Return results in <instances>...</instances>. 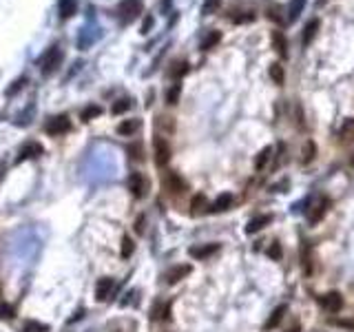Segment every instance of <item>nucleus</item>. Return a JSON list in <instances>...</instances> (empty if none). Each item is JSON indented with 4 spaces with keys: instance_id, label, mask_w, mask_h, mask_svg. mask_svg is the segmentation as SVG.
Wrapping results in <instances>:
<instances>
[{
    "instance_id": "nucleus-1",
    "label": "nucleus",
    "mask_w": 354,
    "mask_h": 332,
    "mask_svg": "<svg viewBox=\"0 0 354 332\" xmlns=\"http://www.w3.org/2000/svg\"><path fill=\"white\" fill-rule=\"evenodd\" d=\"M142 11V2L140 0H122L118 7V16L124 25H128L131 20H135V16Z\"/></svg>"
},
{
    "instance_id": "nucleus-2",
    "label": "nucleus",
    "mask_w": 354,
    "mask_h": 332,
    "mask_svg": "<svg viewBox=\"0 0 354 332\" xmlns=\"http://www.w3.org/2000/svg\"><path fill=\"white\" fill-rule=\"evenodd\" d=\"M60 62H62V51L58 47H51L42 58V75L56 73L58 66H60Z\"/></svg>"
},
{
    "instance_id": "nucleus-3",
    "label": "nucleus",
    "mask_w": 354,
    "mask_h": 332,
    "mask_svg": "<svg viewBox=\"0 0 354 332\" xmlns=\"http://www.w3.org/2000/svg\"><path fill=\"white\" fill-rule=\"evenodd\" d=\"M317 303L321 305L325 312H330V314L341 312V308H343V299H341L339 292H327V295L317 297Z\"/></svg>"
},
{
    "instance_id": "nucleus-4",
    "label": "nucleus",
    "mask_w": 354,
    "mask_h": 332,
    "mask_svg": "<svg viewBox=\"0 0 354 332\" xmlns=\"http://www.w3.org/2000/svg\"><path fill=\"white\" fill-rule=\"evenodd\" d=\"M153 155H155V164L157 166H166L168 159H171V146L164 137H155L153 142Z\"/></svg>"
},
{
    "instance_id": "nucleus-5",
    "label": "nucleus",
    "mask_w": 354,
    "mask_h": 332,
    "mask_svg": "<svg viewBox=\"0 0 354 332\" xmlns=\"http://www.w3.org/2000/svg\"><path fill=\"white\" fill-rule=\"evenodd\" d=\"M69 118L66 115H56V118H51L47 124H44V131L49 133V135H64L66 131H69Z\"/></svg>"
},
{
    "instance_id": "nucleus-6",
    "label": "nucleus",
    "mask_w": 354,
    "mask_h": 332,
    "mask_svg": "<svg viewBox=\"0 0 354 332\" xmlns=\"http://www.w3.org/2000/svg\"><path fill=\"white\" fill-rule=\"evenodd\" d=\"M128 190H131L137 199H142L146 195V190H148V181L144 180L142 173H133V175L128 177Z\"/></svg>"
},
{
    "instance_id": "nucleus-7",
    "label": "nucleus",
    "mask_w": 354,
    "mask_h": 332,
    "mask_svg": "<svg viewBox=\"0 0 354 332\" xmlns=\"http://www.w3.org/2000/svg\"><path fill=\"white\" fill-rule=\"evenodd\" d=\"M217 250H219V243H204V246H193L188 252L193 259H208V257H212Z\"/></svg>"
},
{
    "instance_id": "nucleus-8",
    "label": "nucleus",
    "mask_w": 354,
    "mask_h": 332,
    "mask_svg": "<svg viewBox=\"0 0 354 332\" xmlns=\"http://www.w3.org/2000/svg\"><path fill=\"white\" fill-rule=\"evenodd\" d=\"M113 288H115V281L111 277L100 279V281H97V286H95V299L97 301H106L111 297V292H113Z\"/></svg>"
},
{
    "instance_id": "nucleus-9",
    "label": "nucleus",
    "mask_w": 354,
    "mask_h": 332,
    "mask_svg": "<svg viewBox=\"0 0 354 332\" xmlns=\"http://www.w3.org/2000/svg\"><path fill=\"white\" fill-rule=\"evenodd\" d=\"M188 274H190V266L188 264L175 266V268H171L166 272V283H177V281H181L184 277H188Z\"/></svg>"
},
{
    "instance_id": "nucleus-10",
    "label": "nucleus",
    "mask_w": 354,
    "mask_h": 332,
    "mask_svg": "<svg viewBox=\"0 0 354 332\" xmlns=\"http://www.w3.org/2000/svg\"><path fill=\"white\" fill-rule=\"evenodd\" d=\"M164 184H166V188H171L173 193H184L186 190V181L181 180L177 173H168V175L164 177Z\"/></svg>"
},
{
    "instance_id": "nucleus-11",
    "label": "nucleus",
    "mask_w": 354,
    "mask_h": 332,
    "mask_svg": "<svg viewBox=\"0 0 354 332\" xmlns=\"http://www.w3.org/2000/svg\"><path fill=\"white\" fill-rule=\"evenodd\" d=\"M272 221V217L270 215H259V217H255V219H250L248 221V226H246V233H259L261 228H266V226Z\"/></svg>"
},
{
    "instance_id": "nucleus-12",
    "label": "nucleus",
    "mask_w": 354,
    "mask_h": 332,
    "mask_svg": "<svg viewBox=\"0 0 354 332\" xmlns=\"http://www.w3.org/2000/svg\"><path fill=\"white\" fill-rule=\"evenodd\" d=\"M38 155H42V146H40L38 142H29V144H25V146L20 149V153H18V159L38 157Z\"/></svg>"
},
{
    "instance_id": "nucleus-13",
    "label": "nucleus",
    "mask_w": 354,
    "mask_h": 332,
    "mask_svg": "<svg viewBox=\"0 0 354 332\" xmlns=\"http://www.w3.org/2000/svg\"><path fill=\"white\" fill-rule=\"evenodd\" d=\"M230 206H233V195L224 193V195H219V197H217L215 202H212L210 212H224V211H228Z\"/></svg>"
},
{
    "instance_id": "nucleus-14",
    "label": "nucleus",
    "mask_w": 354,
    "mask_h": 332,
    "mask_svg": "<svg viewBox=\"0 0 354 332\" xmlns=\"http://www.w3.org/2000/svg\"><path fill=\"white\" fill-rule=\"evenodd\" d=\"M283 317H286V305H279V308H274L272 314L268 317V321H266V330H274V328H277L279 323L283 321Z\"/></svg>"
},
{
    "instance_id": "nucleus-15",
    "label": "nucleus",
    "mask_w": 354,
    "mask_h": 332,
    "mask_svg": "<svg viewBox=\"0 0 354 332\" xmlns=\"http://www.w3.org/2000/svg\"><path fill=\"white\" fill-rule=\"evenodd\" d=\"M272 47L277 49L279 56H286L288 53V40L281 31H272Z\"/></svg>"
},
{
    "instance_id": "nucleus-16",
    "label": "nucleus",
    "mask_w": 354,
    "mask_h": 332,
    "mask_svg": "<svg viewBox=\"0 0 354 332\" xmlns=\"http://www.w3.org/2000/svg\"><path fill=\"white\" fill-rule=\"evenodd\" d=\"M325 208H327V199H325V197H321V199L317 202V206H314L312 211L308 212V219L312 221V224H314V221H319L323 215H325Z\"/></svg>"
},
{
    "instance_id": "nucleus-17",
    "label": "nucleus",
    "mask_w": 354,
    "mask_h": 332,
    "mask_svg": "<svg viewBox=\"0 0 354 332\" xmlns=\"http://www.w3.org/2000/svg\"><path fill=\"white\" fill-rule=\"evenodd\" d=\"M206 206H208V202H206V195H202V193L193 195V199H190V211H193L195 215H199V212H204V211H206Z\"/></svg>"
},
{
    "instance_id": "nucleus-18",
    "label": "nucleus",
    "mask_w": 354,
    "mask_h": 332,
    "mask_svg": "<svg viewBox=\"0 0 354 332\" xmlns=\"http://www.w3.org/2000/svg\"><path fill=\"white\" fill-rule=\"evenodd\" d=\"M339 137L341 142H350L354 137V120H345L339 128Z\"/></svg>"
},
{
    "instance_id": "nucleus-19",
    "label": "nucleus",
    "mask_w": 354,
    "mask_h": 332,
    "mask_svg": "<svg viewBox=\"0 0 354 332\" xmlns=\"http://www.w3.org/2000/svg\"><path fill=\"white\" fill-rule=\"evenodd\" d=\"M140 128V120H126V122L118 124V133L119 135H133Z\"/></svg>"
},
{
    "instance_id": "nucleus-20",
    "label": "nucleus",
    "mask_w": 354,
    "mask_h": 332,
    "mask_svg": "<svg viewBox=\"0 0 354 332\" xmlns=\"http://www.w3.org/2000/svg\"><path fill=\"white\" fill-rule=\"evenodd\" d=\"M317 33H319V20H310L308 25H305V29H303V44L305 47L312 42V38Z\"/></svg>"
},
{
    "instance_id": "nucleus-21",
    "label": "nucleus",
    "mask_w": 354,
    "mask_h": 332,
    "mask_svg": "<svg viewBox=\"0 0 354 332\" xmlns=\"http://www.w3.org/2000/svg\"><path fill=\"white\" fill-rule=\"evenodd\" d=\"M270 157H272V149H270V146H266V149L261 151V153L257 155V159H255V168H257V171H264L266 164L270 162Z\"/></svg>"
},
{
    "instance_id": "nucleus-22",
    "label": "nucleus",
    "mask_w": 354,
    "mask_h": 332,
    "mask_svg": "<svg viewBox=\"0 0 354 332\" xmlns=\"http://www.w3.org/2000/svg\"><path fill=\"white\" fill-rule=\"evenodd\" d=\"M78 9V0H60V16L62 18H71Z\"/></svg>"
},
{
    "instance_id": "nucleus-23",
    "label": "nucleus",
    "mask_w": 354,
    "mask_h": 332,
    "mask_svg": "<svg viewBox=\"0 0 354 332\" xmlns=\"http://www.w3.org/2000/svg\"><path fill=\"white\" fill-rule=\"evenodd\" d=\"M219 40H221V33H219V31H210V33H208L206 38L202 40V47H199V49H202V51H208V49H212L217 42H219Z\"/></svg>"
},
{
    "instance_id": "nucleus-24",
    "label": "nucleus",
    "mask_w": 354,
    "mask_h": 332,
    "mask_svg": "<svg viewBox=\"0 0 354 332\" xmlns=\"http://www.w3.org/2000/svg\"><path fill=\"white\" fill-rule=\"evenodd\" d=\"M270 78H272L274 84H283V80H286V73H283V66L279 64V62L270 64Z\"/></svg>"
},
{
    "instance_id": "nucleus-25",
    "label": "nucleus",
    "mask_w": 354,
    "mask_h": 332,
    "mask_svg": "<svg viewBox=\"0 0 354 332\" xmlns=\"http://www.w3.org/2000/svg\"><path fill=\"white\" fill-rule=\"evenodd\" d=\"M181 95V84H171V89L166 91V104H177Z\"/></svg>"
},
{
    "instance_id": "nucleus-26",
    "label": "nucleus",
    "mask_w": 354,
    "mask_h": 332,
    "mask_svg": "<svg viewBox=\"0 0 354 332\" xmlns=\"http://www.w3.org/2000/svg\"><path fill=\"white\" fill-rule=\"evenodd\" d=\"M102 113V109L97 104H91V106H87V109L82 111V113H80V118L84 120V122H91L93 118H97V115Z\"/></svg>"
},
{
    "instance_id": "nucleus-27",
    "label": "nucleus",
    "mask_w": 354,
    "mask_h": 332,
    "mask_svg": "<svg viewBox=\"0 0 354 332\" xmlns=\"http://www.w3.org/2000/svg\"><path fill=\"white\" fill-rule=\"evenodd\" d=\"M133 252H135V243H133V239L128 237V235H124L122 237V257L124 259H128Z\"/></svg>"
},
{
    "instance_id": "nucleus-28",
    "label": "nucleus",
    "mask_w": 354,
    "mask_h": 332,
    "mask_svg": "<svg viewBox=\"0 0 354 332\" xmlns=\"http://www.w3.org/2000/svg\"><path fill=\"white\" fill-rule=\"evenodd\" d=\"M128 109H131V100H126V97H124V100H118L113 106H111V113L119 115V113H124V111H128Z\"/></svg>"
},
{
    "instance_id": "nucleus-29",
    "label": "nucleus",
    "mask_w": 354,
    "mask_h": 332,
    "mask_svg": "<svg viewBox=\"0 0 354 332\" xmlns=\"http://www.w3.org/2000/svg\"><path fill=\"white\" fill-rule=\"evenodd\" d=\"M266 255H268L270 259H274V261H277V259H281V255H283V250H281V243H279V241L270 243V246H268V250H266Z\"/></svg>"
},
{
    "instance_id": "nucleus-30",
    "label": "nucleus",
    "mask_w": 354,
    "mask_h": 332,
    "mask_svg": "<svg viewBox=\"0 0 354 332\" xmlns=\"http://www.w3.org/2000/svg\"><path fill=\"white\" fill-rule=\"evenodd\" d=\"M49 328L44 326V323H38V321H27L25 328H22V332H47Z\"/></svg>"
},
{
    "instance_id": "nucleus-31",
    "label": "nucleus",
    "mask_w": 354,
    "mask_h": 332,
    "mask_svg": "<svg viewBox=\"0 0 354 332\" xmlns=\"http://www.w3.org/2000/svg\"><path fill=\"white\" fill-rule=\"evenodd\" d=\"M303 4H305V0H292V4H290V16H288V20H296V16H299V11L303 9Z\"/></svg>"
},
{
    "instance_id": "nucleus-32",
    "label": "nucleus",
    "mask_w": 354,
    "mask_h": 332,
    "mask_svg": "<svg viewBox=\"0 0 354 332\" xmlns=\"http://www.w3.org/2000/svg\"><path fill=\"white\" fill-rule=\"evenodd\" d=\"M184 73H188V62L181 60V62H177V64H175V69L171 71V75H173V78H181Z\"/></svg>"
},
{
    "instance_id": "nucleus-33",
    "label": "nucleus",
    "mask_w": 354,
    "mask_h": 332,
    "mask_svg": "<svg viewBox=\"0 0 354 332\" xmlns=\"http://www.w3.org/2000/svg\"><path fill=\"white\" fill-rule=\"evenodd\" d=\"M219 2H221V0H206V2H204V7H202V11L208 16V13H212L217 7H219Z\"/></svg>"
},
{
    "instance_id": "nucleus-34",
    "label": "nucleus",
    "mask_w": 354,
    "mask_h": 332,
    "mask_svg": "<svg viewBox=\"0 0 354 332\" xmlns=\"http://www.w3.org/2000/svg\"><path fill=\"white\" fill-rule=\"evenodd\" d=\"M13 317V308L9 303H0V319H9Z\"/></svg>"
},
{
    "instance_id": "nucleus-35",
    "label": "nucleus",
    "mask_w": 354,
    "mask_h": 332,
    "mask_svg": "<svg viewBox=\"0 0 354 332\" xmlns=\"http://www.w3.org/2000/svg\"><path fill=\"white\" fill-rule=\"evenodd\" d=\"M312 157H314V144H312V142H308V146H305V157H303V162L308 164Z\"/></svg>"
},
{
    "instance_id": "nucleus-36",
    "label": "nucleus",
    "mask_w": 354,
    "mask_h": 332,
    "mask_svg": "<svg viewBox=\"0 0 354 332\" xmlns=\"http://www.w3.org/2000/svg\"><path fill=\"white\" fill-rule=\"evenodd\" d=\"M22 84H25V80H18V82H13V87L7 89V95H13V93H18L22 89Z\"/></svg>"
},
{
    "instance_id": "nucleus-37",
    "label": "nucleus",
    "mask_w": 354,
    "mask_h": 332,
    "mask_svg": "<svg viewBox=\"0 0 354 332\" xmlns=\"http://www.w3.org/2000/svg\"><path fill=\"white\" fill-rule=\"evenodd\" d=\"M150 27H153V16H146L144 25H142V33H148V31H150Z\"/></svg>"
},
{
    "instance_id": "nucleus-38",
    "label": "nucleus",
    "mask_w": 354,
    "mask_h": 332,
    "mask_svg": "<svg viewBox=\"0 0 354 332\" xmlns=\"http://www.w3.org/2000/svg\"><path fill=\"white\" fill-rule=\"evenodd\" d=\"M334 326H341V328H350V330H354V319H350V321H332Z\"/></svg>"
},
{
    "instance_id": "nucleus-39",
    "label": "nucleus",
    "mask_w": 354,
    "mask_h": 332,
    "mask_svg": "<svg viewBox=\"0 0 354 332\" xmlns=\"http://www.w3.org/2000/svg\"><path fill=\"white\" fill-rule=\"evenodd\" d=\"M288 332H301V330H299V326H295V328H290Z\"/></svg>"
},
{
    "instance_id": "nucleus-40",
    "label": "nucleus",
    "mask_w": 354,
    "mask_h": 332,
    "mask_svg": "<svg viewBox=\"0 0 354 332\" xmlns=\"http://www.w3.org/2000/svg\"><path fill=\"white\" fill-rule=\"evenodd\" d=\"M352 166H354V157H352Z\"/></svg>"
}]
</instances>
